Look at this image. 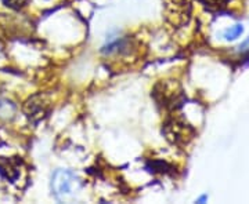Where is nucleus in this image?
<instances>
[{"instance_id": "f257e3e1", "label": "nucleus", "mask_w": 249, "mask_h": 204, "mask_svg": "<svg viewBox=\"0 0 249 204\" xmlns=\"http://www.w3.org/2000/svg\"><path fill=\"white\" fill-rule=\"evenodd\" d=\"M80 188L78 177L68 170H58L52 178V190L58 202H72Z\"/></svg>"}, {"instance_id": "f03ea898", "label": "nucleus", "mask_w": 249, "mask_h": 204, "mask_svg": "<svg viewBox=\"0 0 249 204\" xmlns=\"http://www.w3.org/2000/svg\"><path fill=\"white\" fill-rule=\"evenodd\" d=\"M165 17L175 27L184 25L190 18V0H165Z\"/></svg>"}, {"instance_id": "7ed1b4c3", "label": "nucleus", "mask_w": 249, "mask_h": 204, "mask_svg": "<svg viewBox=\"0 0 249 204\" xmlns=\"http://www.w3.org/2000/svg\"><path fill=\"white\" fill-rule=\"evenodd\" d=\"M24 110L29 119L32 120H40L42 117H45L49 108H47V102L42 95H36V97L31 98L25 104L24 107Z\"/></svg>"}, {"instance_id": "20e7f679", "label": "nucleus", "mask_w": 249, "mask_h": 204, "mask_svg": "<svg viewBox=\"0 0 249 204\" xmlns=\"http://www.w3.org/2000/svg\"><path fill=\"white\" fill-rule=\"evenodd\" d=\"M0 173L3 177H6L9 181L14 182L19 177V161L0 157Z\"/></svg>"}, {"instance_id": "39448f33", "label": "nucleus", "mask_w": 249, "mask_h": 204, "mask_svg": "<svg viewBox=\"0 0 249 204\" xmlns=\"http://www.w3.org/2000/svg\"><path fill=\"white\" fill-rule=\"evenodd\" d=\"M242 32H244L242 25H234V27L230 28V29L224 33V37H226L227 40H234V39H237Z\"/></svg>"}, {"instance_id": "423d86ee", "label": "nucleus", "mask_w": 249, "mask_h": 204, "mask_svg": "<svg viewBox=\"0 0 249 204\" xmlns=\"http://www.w3.org/2000/svg\"><path fill=\"white\" fill-rule=\"evenodd\" d=\"M199 1H202L205 6H208L211 9H223L227 6V3L230 0H199Z\"/></svg>"}, {"instance_id": "0eeeda50", "label": "nucleus", "mask_w": 249, "mask_h": 204, "mask_svg": "<svg viewBox=\"0 0 249 204\" xmlns=\"http://www.w3.org/2000/svg\"><path fill=\"white\" fill-rule=\"evenodd\" d=\"M6 3L11 7H21L22 3H25V0H6Z\"/></svg>"}, {"instance_id": "6e6552de", "label": "nucleus", "mask_w": 249, "mask_h": 204, "mask_svg": "<svg viewBox=\"0 0 249 204\" xmlns=\"http://www.w3.org/2000/svg\"><path fill=\"white\" fill-rule=\"evenodd\" d=\"M248 46H249V39H248V40H247V42H245V43H244V45L240 46V48H241V50H245V48H247Z\"/></svg>"}, {"instance_id": "1a4fd4ad", "label": "nucleus", "mask_w": 249, "mask_h": 204, "mask_svg": "<svg viewBox=\"0 0 249 204\" xmlns=\"http://www.w3.org/2000/svg\"><path fill=\"white\" fill-rule=\"evenodd\" d=\"M208 200V196H202L199 200H198V203H204V202H206Z\"/></svg>"}]
</instances>
